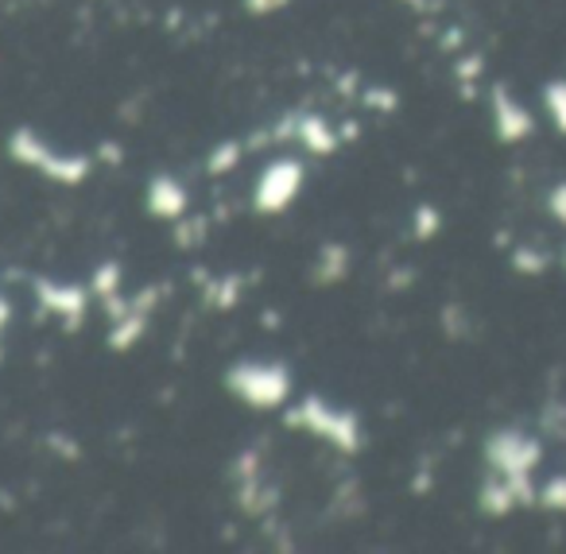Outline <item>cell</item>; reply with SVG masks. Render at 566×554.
Returning <instances> with one entry per match:
<instances>
[{"instance_id":"6da1fadb","label":"cell","mask_w":566,"mask_h":554,"mask_svg":"<svg viewBox=\"0 0 566 554\" xmlns=\"http://www.w3.org/2000/svg\"><path fill=\"white\" fill-rule=\"evenodd\" d=\"M283 422L323 438V442H331L334 450H342V453L361 450V419H357L354 411H346V407L326 404L323 396H307L300 407H292V411L283 415Z\"/></svg>"},{"instance_id":"7a4b0ae2","label":"cell","mask_w":566,"mask_h":554,"mask_svg":"<svg viewBox=\"0 0 566 554\" xmlns=\"http://www.w3.org/2000/svg\"><path fill=\"white\" fill-rule=\"evenodd\" d=\"M226 388L256 411H275L292 396V373L275 360H241L226 373Z\"/></svg>"},{"instance_id":"3957f363","label":"cell","mask_w":566,"mask_h":554,"mask_svg":"<svg viewBox=\"0 0 566 554\" xmlns=\"http://www.w3.org/2000/svg\"><path fill=\"white\" fill-rule=\"evenodd\" d=\"M9 156L17 159L20 167H32V171L48 175V179L63 182V187H78V182L94 171V159L90 156L55 151L40 133H32V128H17V133L9 136Z\"/></svg>"},{"instance_id":"277c9868","label":"cell","mask_w":566,"mask_h":554,"mask_svg":"<svg viewBox=\"0 0 566 554\" xmlns=\"http://www.w3.org/2000/svg\"><path fill=\"white\" fill-rule=\"evenodd\" d=\"M303 182H307V171L295 159L268 164L256 179V190H252V206H256V213H283L300 198Z\"/></svg>"},{"instance_id":"5b68a950","label":"cell","mask_w":566,"mask_h":554,"mask_svg":"<svg viewBox=\"0 0 566 554\" xmlns=\"http://www.w3.org/2000/svg\"><path fill=\"white\" fill-rule=\"evenodd\" d=\"M539 442L527 435H520V430H496L493 438L485 442V458L489 466L496 469L501 477H524L535 469V461H539Z\"/></svg>"},{"instance_id":"8992f818","label":"cell","mask_w":566,"mask_h":554,"mask_svg":"<svg viewBox=\"0 0 566 554\" xmlns=\"http://www.w3.org/2000/svg\"><path fill=\"white\" fill-rule=\"evenodd\" d=\"M35 288V299L43 303L48 314H59L66 326H78L82 314H86V303H90V291L86 288H74V283H55V280H32Z\"/></svg>"},{"instance_id":"52a82bcc","label":"cell","mask_w":566,"mask_h":554,"mask_svg":"<svg viewBox=\"0 0 566 554\" xmlns=\"http://www.w3.org/2000/svg\"><path fill=\"white\" fill-rule=\"evenodd\" d=\"M493 128L504 144H516V140H527L535 128L532 113L516 102L504 86H493Z\"/></svg>"},{"instance_id":"ba28073f","label":"cell","mask_w":566,"mask_h":554,"mask_svg":"<svg viewBox=\"0 0 566 554\" xmlns=\"http://www.w3.org/2000/svg\"><path fill=\"white\" fill-rule=\"evenodd\" d=\"M148 213L164 221H179L187 213V187L175 175H156L148 182Z\"/></svg>"},{"instance_id":"9c48e42d","label":"cell","mask_w":566,"mask_h":554,"mask_svg":"<svg viewBox=\"0 0 566 554\" xmlns=\"http://www.w3.org/2000/svg\"><path fill=\"white\" fill-rule=\"evenodd\" d=\"M295 136H300V144L311 151V156H331V151H338V144H342L338 128H331V121L318 117V113H307V117L295 121Z\"/></svg>"},{"instance_id":"30bf717a","label":"cell","mask_w":566,"mask_h":554,"mask_svg":"<svg viewBox=\"0 0 566 554\" xmlns=\"http://www.w3.org/2000/svg\"><path fill=\"white\" fill-rule=\"evenodd\" d=\"M144 330H148V314H144V311L120 314V318L113 322V330H109V349L113 353H128L144 337Z\"/></svg>"},{"instance_id":"8fae6325","label":"cell","mask_w":566,"mask_h":554,"mask_svg":"<svg viewBox=\"0 0 566 554\" xmlns=\"http://www.w3.org/2000/svg\"><path fill=\"white\" fill-rule=\"evenodd\" d=\"M349 272V252L346 244H326L323 252H318V264H315V283H323V288H331V283L346 280Z\"/></svg>"},{"instance_id":"7c38bea8","label":"cell","mask_w":566,"mask_h":554,"mask_svg":"<svg viewBox=\"0 0 566 554\" xmlns=\"http://www.w3.org/2000/svg\"><path fill=\"white\" fill-rule=\"evenodd\" d=\"M244 151H249V144L237 140V136L233 140H221L218 148L210 151V159H206V164H210V175H229L244 159Z\"/></svg>"},{"instance_id":"4fadbf2b","label":"cell","mask_w":566,"mask_h":554,"mask_svg":"<svg viewBox=\"0 0 566 554\" xmlns=\"http://www.w3.org/2000/svg\"><path fill=\"white\" fill-rule=\"evenodd\" d=\"M120 280H125V272H120L117 260H105V264L94 272V280H90V291L105 303V299L120 295Z\"/></svg>"},{"instance_id":"5bb4252c","label":"cell","mask_w":566,"mask_h":554,"mask_svg":"<svg viewBox=\"0 0 566 554\" xmlns=\"http://www.w3.org/2000/svg\"><path fill=\"white\" fill-rule=\"evenodd\" d=\"M543 102H547V113H551V121H555V128L566 136V82H551V86L543 90Z\"/></svg>"},{"instance_id":"9a60e30c","label":"cell","mask_w":566,"mask_h":554,"mask_svg":"<svg viewBox=\"0 0 566 554\" xmlns=\"http://www.w3.org/2000/svg\"><path fill=\"white\" fill-rule=\"evenodd\" d=\"M539 504L555 508V512H566V477H555L539 489Z\"/></svg>"},{"instance_id":"2e32d148","label":"cell","mask_w":566,"mask_h":554,"mask_svg":"<svg viewBox=\"0 0 566 554\" xmlns=\"http://www.w3.org/2000/svg\"><path fill=\"white\" fill-rule=\"evenodd\" d=\"M202 241H206V221H179L175 226V244H182V249H195Z\"/></svg>"},{"instance_id":"e0dca14e","label":"cell","mask_w":566,"mask_h":554,"mask_svg":"<svg viewBox=\"0 0 566 554\" xmlns=\"http://www.w3.org/2000/svg\"><path fill=\"white\" fill-rule=\"evenodd\" d=\"M439 233V210L434 206H419L416 210V237L419 241H431Z\"/></svg>"},{"instance_id":"ac0fdd59","label":"cell","mask_w":566,"mask_h":554,"mask_svg":"<svg viewBox=\"0 0 566 554\" xmlns=\"http://www.w3.org/2000/svg\"><path fill=\"white\" fill-rule=\"evenodd\" d=\"M512 268H516V272H543V268H547V260H543V252L520 249L516 257H512Z\"/></svg>"},{"instance_id":"d6986e66","label":"cell","mask_w":566,"mask_h":554,"mask_svg":"<svg viewBox=\"0 0 566 554\" xmlns=\"http://www.w3.org/2000/svg\"><path fill=\"white\" fill-rule=\"evenodd\" d=\"M365 102H369V109L392 113L396 105H400V97H396L392 90H365Z\"/></svg>"},{"instance_id":"ffe728a7","label":"cell","mask_w":566,"mask_h":554,"mask_svg":"<svg viewBox=\"0 0 566 554\" xmlns=\"http://www.w3.org/2000/svg\"><path fill=\"white\" fill-rule=\"evenodd\" d=\"M547 206H551V213H555V218H558V221H563V226H566V182H558V187L551 190Z\"/></svg>"},{"instance_id":"44dd1931","label":"cell","mask_w":566,"mask_h":554,"mask_svg":"<svg viewBox=\"0 0 566 554\" xmlns=\"http://www.w3.org/2000/svg\"><path fill=\"white\" fill-rule=\"evenodd\" d=\"M287 0H244V9L252 12V17H268V12H280Z\"/></svg>"},{"instance_id":"7402d4cb","label":"cell","mask_w":566,"mask_h":554,"mask_svg":"<svg viewBox=\"0 0 566 554\" xmlns=\"http://www.w3.org/2000/svg\"><path fill=\"white\" fill-rule=\"evenodd\" d=\"M481 71V59H465V63H458V79H478Z\"/></svg>"},{"instance_id":"603a6c76","label":"cell","mask_w":566,"mask_h":554,"mask_svg":"<svg viewBox=\"0 0 566 554\" xmlns=\"http://www.w3.org/2000/svg\"><path fill=\"white\" fill-rule=\"evenodd\" d=\"M9 303H4V295H0V330H4V322H9Z\"/></svg>"}]
</instances>
